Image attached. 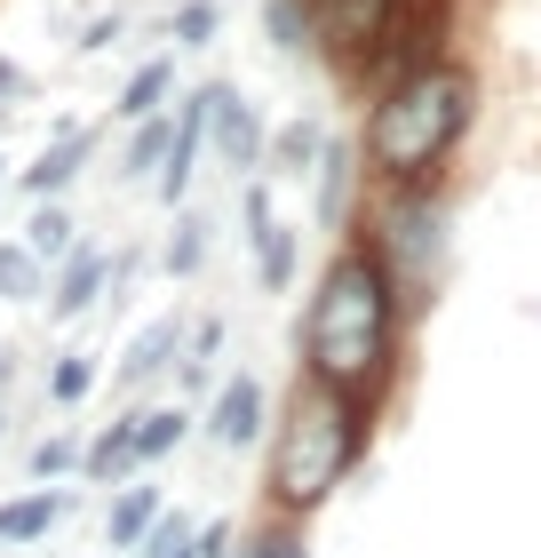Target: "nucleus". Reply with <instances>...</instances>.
I'll use <instances>...</instances> for the list:
<instances>
[{
    "mask_svg": "<svg viewBox=\"0 0 541 558\" xmlns=\"http://www.w3.org/2000/svg\"><path fill=\"white\" fill-rule=\"evenodd\" d=\"M72 463H81V447H72V439H40V447H33V478H57V471H72Z\"/></svg>",
    "mask_w": 541,
    "mask_h": 558,
    "instance_id": "obj_28",
    "label": "nucleus"
},
{
    "mask_svg": "<svg viewBox=\"0 0 541 558\" xmlns=\"http://www.w3.org/2000/svg\"><path fill=\"white\" fill-rule=\"evenodd\" d=\"M358 447H367V408L351 391H334L327 375L303 367L295 391H287V415L271 430V463H263V487L279 511H319V502L351 478Z\"/></svg>",
    "mask_w": 541,
    "mask_h": 558,
    "instance_id": "obj_3",
    "label": "nucleus"
},
{
    "mask_svg": "<svg viewBox=\"0 0 541 558\" xmlns=\"http://www.w3.org/2000/svg\"><path fill=\"white\" fill-rule=\"evenodd\" d=\"M247 558H303V535L295 526H263V535L247 543Z\"/></svg>",
    "mask_w": 541,
    "mask_h": 558,
    "instance_id": "obj_29",
    "label": "nucleus"
},
{
    "mask_svg": "<svg viewBox=\"0 0 541 558\" xmlns=\"http://www.w3.org/2000/svg\"><path fill=\"white\" fill-rule=\"evenodd\" d=\"M33 295H48V264L24 240H0V303H33Z\"/></svg>",
    "mask_w": 541,
    "mask_h": 558,
    "instance_id": "obj_20",
    "label": "nucleus"
},
{
    "mask_svg": "<svg viewBox=\"0 0 541 558\" xmlns=\"http://www.w3.org/2000/svg\"><path fill=\"white\" fill-rule=\"evenodd\" d=\"M168 144H175V120H168V112H151V120H136V136H127V175H160V160H168Z\"/></svg>",
    "mask_w": 541,
    "mask_h": 558,
    "instance_id": "obj_23",
    "label": "nucleus"
},
{
    "mask_svg": "<svg viewBox=\"0 0 541 558\" xmlns=\"http://www.w3.org/2000/svg\"><path fill=\"white\" fill-rule=\"evenodd\" d=\"M24 88H33V81H24V64H9V57H0V112H9V105H24Z\"/></svg>",
    "mask_w": 541,
    "mask_h": 558,
    "instance_id": "obj_31",
    "label": "nucleus"
},
{
    "mask_svg": "<svg viewBox=\"0 0 541 558\" xmlns=\"http://www.w3.org/2000/svg\"><path fill=\"white\" fill-rule=\"evenodd\" d=\"M72 232H81V223H72V216L57 208V199H40V208H33V223H24V247H33L40 264H64L72 247H81Z\"/></svg>",
    "mask_w": 541,
    "mask_h": 558,
    "instance_id": "obj_21",
    "label": "nucleus"
},
{
    "mask_svg": "<svg viewBox=\"0 0 541 558\" xmlns=\"http://www.w3.org/2000/svg\"><path fill=\"white\" fill-rule=\"evenodd\" d=\"M151 526H160V487H120L112 495V519H104V543L112 550H136Z\"/></svg>",
    "mask_w": 541,
    "mask_h": 558,
    "instance_id": "obj_18",
    "label": "nucleus"
},
{
    "mask_svg": "<svg viewBox=\"0 0 541 558\" xmlns=\"http://www.w3.org/2000/svg\"><path fill=\"white\" fill-rule=\"evenodd\" d=\"M88 151H96V136H88V129H64V136H57V144H48V151H40V160H33V168H24V175H16V184H24V192H33V199H57V192L72 184V175H81V168H88Z\"/></svg>",
    "mask_w": 541,
    "mask_h": 558,
    "instance_id": "obj_12",
    "label": "nucleus"
},
{
    "mask_svg": "<svg viewBox=\"0 0 541 558\" xmlns=\"http://www.w3.org/2000/svg\"><path fill=\"white\" fill-rule=\"evenodd\" d=\"M478 112V88L462 64H430V72H406V81H391L374 96L367 112V160L391 192H430L438 160L462 144V129H470Z\"/></svg>",
    "mask_w": 541,
    "mask_h": 558,
    "instance_id": "obj_2",
    "label": "nucleus"
},
{
    "mask_svg": "<svg viewBox=\"0 0 541 558\" xmlns=\"http://www.w3.org/2000/svg\"><path fill=\"white\" fill-rule=\"evenodd\" d=\"M0 384H9V351H0Z\"/></svg>",
    "mask_w": 541,
    "mask_h": 558,
    "instance_id": "obj_33",
    "label": "nucleus"
},
{
    "mask_svg": "<svg viewBox=\"0 0 541 558\" xmlns=\"http://www.w3.org/2000/svg\"><path fill=\"white\" fill-rule=\"evenodd\" d=\"M184 430H192L184 408H144V415H136V463H160V454H175V447H184Z\"/></svg>",
    "mask_w": 541,
    "mask_h": 558,
    "instance_id": "obj_22",
    "label": "nucleus"
},
{
    "mask_svg": "<svg viewBox=\"0 0 541 558\" xmlns=\"http://www.w3.org/2000/svg\"><path fill=\"white\" fill-rule=\"evenodd\" d=\"M263 24H271V40L287 48V57H295V48H311V16H303V0H271Z\"/></svg>",
    "mask_w": 541,
    "mask_h": 558,
    "instance_id": "obj_26",
    "label": "nucleus"
},
{
    "mask_svg": "<svg viewBox=\"0 0 541 558\" xmlns=\"http://www.w3.org/2000/svg\"><path fill=\"white\" fill-rule=\"evenodd\" d=\"M391 247L406 264H430L438 256V208H430V192H398L391 199Z\"/></svg>",
    "mask_w": 541,
    "mask_h": 558,
    "instance_id": "obj_14",
    "label": "nucleus"
},
{
    "mask_svg": "<svg viewBox=\"0 0 541 558\" xmlns=\"http://www.w3.org/2000/svg\"><path fill=\"white\" fill-rule=\"evenodd\" d=\"M303 16H311V48H327L343 72H358L374 57V40L391 33L398 0H303Z\"/></svg>",
    "mask_w": 541,
    "mask_h": 558,
    "instance_id": "obj_5",
    "label": "nucleus"
},
{
    "mask_svg": "<svg viewBox=\"0 0 541 558\" xmlns=\"http://www.w3.org/2000/svg\"><path fill=\"white\" fill-rule=\"evenodd\" d=\"M192 535H199V526H192L184 511H160V526L144 535V558H184V550H192Z\"/></svg>",
    "mask_w": 541,
    "mask_h": 558,
    "instance_id": "obj_27",
    "label": "nucleus"
},
{
    "mask_svg": "<svg viewBox=\"0 0 541 558\" xmlns=\"http://www.w3.org/2000/svg\"><path fill=\"white\" fill-rule=\"evenodd\" d=\"M184 343H192V327L175 319V312H168V319H151L144 336L120 351V391H136V384H151L160 367H175V360H184Z\"/></svg>",
    "mask_w": 541,
    "mask_h": 558,
    "instance_id": "obj_11",
    "label": "nucleus"
},
{
    "mask_svg": "<svg viewBox=\"0 0 541 558\" xmlns=\"http://www.w3.org/2000/svg\"><path fill=\"white\" fill-rule=\"evenodd\" d=\"M208 439L231 447V454L263 439V384H255V375H231V384L216 391V408H208Z\"/></svg>",
    "mask_w": 541,
    "mask_h": 558,
    "instance_id": "obj_10",
    "label": "nucleus"
},
{
    "mask_svg": "<svg viewBox=\"0 0 541 558\" xmlns=\"http://www.w3.org/2000/svg\"><path fill=\"white\" fill-rule=\"evenodd\" d=\"M81 471L96 478V487H127V471H136V415H120V423L96 430L88 454H81Z\"/></svg>",
    "mask_w": 541,
    "mask_h": 558,
    "instance_id": "obj_16",
    "label": "nucleus"
},
{
    "mask_svg": "<svg viewBox=\"0 0 541 558\" xmlns=\"http://www.w3.org/2000/svg\"><path fill=\"white\" fill-rule=\"evenodd\" d=\"M239 216H247V240H255V279L279 295L295 279V232L271 216V184H247L239 192Z\"/></svg>",
    "mask_w": 541,
    "mask_h": 558,
    "instance_id": "obj_7",
    "label": "nucleus"
},
{
    "mask_svg": "<svg viewBox=\"0 0 541 558\" xmlns=\"http://www.w3.org/2000/svg\"><path fill=\"white\" fill-rule=\"evenodd\" d=\"M208 33H216V9H208V0H192V9L175 16V48H199Z\"/></svg>",
    "mask_w": 541,
    "mask_h": 558,
    "instance_id": "obj_30",
    "label": "nucleus"
},
{
    "mask_svg": "<svg viewBox=\"0 0 541 558\" xmlns=\"http://www.w3.org/2000/svg\"><path fill=\"white\" fill-rule=\"evenodd\" d=\"M208 136H216V151H223L231 175H239V168H263V151H271L263 112H255L231 81H208Z\"/></svg>",
    "mask_w": 541,
    "mask_h": 558,
    "instance_id": "obj_6",
    "label": "nucleus"
},
{
    "mask_svg": "<svg viewBox=\"0 0 541 558\" xmlns=\"http://www.w3.org/2000/svg\"><path fill=\"white\" fill-rule=\"evenodd\" d=\"M64 511H72V495H64V487H40V495L0 502V543H40L48 526H64Z\"/></svg>",
    "mask_w": 541,
    "mask_h": 558,
    "instance_id": "obj_15",
    "label": "nucleus"
},
{
    "mask_svg": "<svg viewBox=\"0 0 541 558\" xmlns=\"http://www.w3.org/2000/svg\"><path fill=\"white\" fill-rule=\"evenodd\" d=\"M199 144H208V81H199L184 105H175V144H168V160L160 175H151V192L168 199V208H184V192H192V168H199Z\"/></svg>",
    "mask_w": 541,
    "mask_h": 558,
    "instance_id": "obj_8",
    "label": "nucleus"
},
{
    "mask_svg": "<svg viewBox=\"0 0 541 558\" xmlns=\"http://www.w3.org/2000/svg\"><path fill=\"white\" fill-rule=\"evenodd\" d=\"M319 223L334 232V223L351 216V184H358V144L351 136H327V151H319Z\"/></svg>",
    "mask_w": 541,
    "mask_h": 558,
    "instance_id": "obj_13",
    "label": "nucleus"
},
{
    "mask_svg": "<svg viewBox=\"0 0 541 558\" xmlns=\"http://www.w3.org/2000/svg\"><path fill=\"white\" fill-rule=\"evenodd\" d=\"M199 264H208V223H199V216H175V240H168V271H175V279H192Z\"/></svg>",
    "mask_w": 541,
    "mask_h": 558,
    "instance_id": "obj_25",
    "label": "nucleus"
},
{
    "mask_svg": "<svg viewBox=\"0 0 541 558\" xmlns=\"http://www.w3.org/2000/svg\"><path fill=\"white\" fill-rule=\"evenodd\" d=\"M168 96H175V64L168 57H151V64H136V72H127V88H120V120H151V112H160L168 105Z\"/></svg>",
    "mask_w": 541,
    "mask_h": 558,
    "instance_id": "obj_19",
    "label": "nucleus"
},
{
    "mask_svg": "<svg viewBox=\"0 0 541 558\" xmlns=\"http://www.w3.org/2000/svg\"><path fill=\"white\" fill-rule=\"evenodd\" d=\"M303 367L327 375L334 391H351L358 408L391 384V351H398V295H391V264L382 247L351 240L334 247V264L319 271L311 312H303Z\"/></svg>",
    "mask_w": 541,
    "mask_h": 558,
    "instance_id": "obj_1",
    "label": "nucleus"
},
{
    "mask_svg": "<svg viewBox=\"0 0 541 558\" xmlns=\"http://www.w3.org/2000/svg\"><path fill=\"white\" fill-rule=\"evenodd\" d=\"M112 40H120V16H104V24H88V40H81V48L96 57V48H112Z\"/></svg>",
    "mask_w": 541,
    "mask_h": 558,
    "instance_id": "obj_32",
    "label": "nucleus"
},
{
    "mask_svg": "<svg viewBox=\"0 0 541 558\" xmlns=\"http://www.w3.org/2000/svg\"><path fill=\"white\" fill-rule=\"evenodd\" d=\"M88 391H96V360H88V351H64L57 375H48V399H57V408H81Z\"/></svg>",
    "mask_w": 541,
    "mask_h": 558,
    "instance_id": "obj_24",
    "label": "nucleus"
},
{
    "mask_svg": "<svg viewBox=\"0 0 541 558\" xmlns=\"http://www.w3.org/2000/svg\"><path fill=\"white\" fill-rule=\"evenodd\" d=\"M438 48H446V9H438V0H398L391 33H382V40H374V57L358 64V81L391 88V81H406V72H430V64H446Z\"/></svg>",
    "mask_w": 541,
    "mask_h": 558,
    "instance_id": "obj_4",
    "label": "nucleus"
},
{
    "mask_svg": "<svg viewBox=\"0 0 541 558\" xmlns=\"http://www.w3.org/2000/svg\"><path fill=\"white\" fill-rule=\"evenodd\" d=\"M104 288H112V256H104V247H72L64 271H57V288H48V319L96 312V303H104Z\"/></svg>",
    "mask_w": 541,
    "mask_h": 558,
    "instance_id": "obj_9",
    "label": "nucleus"
},
{
    "mask_svg": "<svg viewBox=\"0 0 541 558\" xmlns=\"http://www.w3.org/2000/svg\"><path fill=\"white\" fill-rule=\"evenodd\" d=\"M319 151H327V129H319L311 112H303V120H287V129L271 136L263 168H271V175H311V168H319Z\"/></svg>",
    "mask_w": 541,
    "mask_h": 558,
    "instance_id": "obj_17",
    "label": "nucleus"
}]
</instances>
